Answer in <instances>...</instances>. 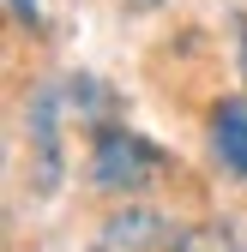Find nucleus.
<instances>
[{
	"mask_svg": "<svg viewBox=\"0 0 247 252\" xmlns=\"http://www.w3.org/2000/svg\"><path fill=\"white\" fill-rule=\"evenodd\" d=\"M211 144H217V156H223L235 174H247V102H223L217 108V120H211Z\"/></svg>",
	"mask_w": 247,
	"mask_h": 252,
	"instance_id": "obj_2",
	"label": "nucleus"
},
{
	"mask_svg": "<svg viewBox=\"0 0 247 252\" xmlns=\"http://www.w3.org/2000/svg\"><path fill=\"white\" fill-rule=\"evenodd\" d=\"M175 252H247V246L229 228H187V234L175 240Z\"/></svg>",
	"mask_w": 247,
	"mask_h": 252,
	"instance_id": "obj_3",
	"label": "nucleus"
},
{
	"mask_svg": "<svg viewBox=\"0 0 247 252\" xmlns=\"http://www.w3.org/2000/svg\"><path fill=\"white\" fill-rule=\"evenodd\" d=\"M90 162H97V168H90V174H97V186H115V192L127 186V192H133V186H145L151 174H157L163 156L151 150L145 138H133V132H103L97 150H90Z\"/></svg>",
	"mask_w": 247,
	"mask_h": 252,
	"instance_id": "obj_1",
	"label": "nucleus"
},
{
	"mask_svg": "<svg viewBox=\"0 0 247 252\" xmlns=\"http://www.w3.org/2000/svg\"><path fill=\"white\" fill-rule=\"evenodd\" d=\"M133 6H157V0H133Z\"/></svg>",
	"mask_w": 247,
	"mask_h": 252,
	"instance_id": "obj_5",
	"label": "nucleus"
},
{
	"mask_svg": "<svg viewBox=\"0 0 247 252\" xmlns=\"http://www.w3.org/2000/svg\"><path fill=\"white\" fill-rule=\"evenodd\" d=\"M6 6H12L18 24H37V0H6Z\"/></svg>",
	"mask_w": 247,
	"mask_h": 252,
	"instance_id": "obj_4",
	"label": "nucleus"
}]
</instances>
